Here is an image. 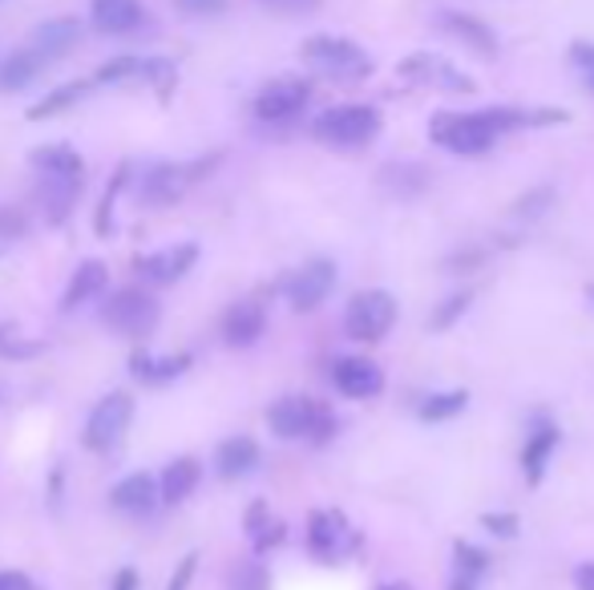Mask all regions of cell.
<instances>
[{"label":"cell","mask_w":594,"mask_h":590,"mask_svg":"<svg viewBox=\"0 0 594 590\" xmlns=\"http://www.w3.org/2000/svg\"><path fill=\"white\" fill-rule=\"evenodd\" d=\"M267 425H271V433L279 441H312V446H324L327 437L336 433V412L315 397H279L267 409Z\"/></svg>","instance_id":"cell-1"},{"label":"cell","mask_w":594,"mask_h":590,"mask_svg":"<svg viewBox=\"0 0 594 590\" xmlns=\"http://www.w3.org/2000/svg\"><path fill=\"white\" fill-rule=\"evenodd\" d=\"M300 57L312 65L320 77L327 82H364L368 73H372V57L364 53L356 41L348 36H332V33H320V36H307L300 45Z\"/></svg>","instance_id":"cell-2"},{"label":"cell","mask_w":594,"mask_h":590,"mask_svg":"<svg viewBox=\"0 0 594 590\" xmlns=\"http://www.w3.org/2000/svg\"><path fill=\"white\" fill-rule=\"evenodd\" d=\"M380 133V109L364 106V101H344V106L324 109L312 121L315 142L332 146V150H360Z\"/></svg>","instance_id":"cell-3"},{"label":"cell","mask_w":594,"mask_h":590,"mask_svg":"<svg viewBox=\"0 0 594 590\" xmlns=\"http://www.w3.org/2000/svg\"><path fill=\"white\" fill-rule=\"evenodd\" d=\"M429 138H433L441 150H449V154L482 158L494 150L501 133L485 121L482 109H477V114H449V109H441V114H433V121H429Z\"/></svg>","instance_id":"cell-4"},{"label":"cell","mask_w":594,"mask_h":590,"mask_svg":"<svg viewBox=\"0 0 594 590\" xmlns=\"http://www.w3.org/2000/svg\"><path fill=\"white\" fill-rule=\"evenodd\" d=\"M158 320H162V308H158L154 296L142 288H121L114 291V296H106V303H101V324H106L109 332H118V336L142 340L154 332Z\"/></svg>","instance_id":"cell-5"},{"label":"cell","mask_w":594,"mask_h":590,"mask_svg":"<svg viewBox=\"0 0 594 590\" xmlns=\"http://www.w3.org/2000/svg\"><path fill=\"white\" fill-rule=\"evenodd\" d=\"M397 324V296L372 288V291H356L344 308V332L348 340H360V344H376L385 340Z\"/></svg>","instance_id":"cell-6"},{"label":"cell","mask_w":594,"mask_h":590,"mask_svg":"<svg viewBox=\"0 0 594 590\" xmlns=\"http://www.w3.org/2000/svg\"><path fill=\"white\" fill-rule=\"evenodd\" d=\"M400 77L412 85H424V89H436V94H453V97H469L477 94L469 73H461L457 65L441 53H409L400 61Z\"/></svg>","instance_id":"cell-7"},{"label":"cell","mask_w":594,"mask_h":590,"mask_svg":"<svg viewBox=\"0 0 594 590\" xmlns=\"http://www.w3.org/2000/svg\"><path fill=\"white\" fill-rule=\"evenodd\" d=\"M312 101V82H303V77H276V82H267L251 101V114L263 126H288L295 121L307 109Z\"/></svg>","instance_id":"cell-8"},{"label":"cell","mask_w":594,"mask_h":590,"mask_svg":"<svg viewBox=\"0 0 594 590\" xmlns=\"http://www.w3.org/2000/svg\"><path fill=\"white\" fill-rule=\"evenodd\" d=\"M133 421V397L130 393H109V397H101L94 405V412H89V421H85V449H97V453H106V449H114L126 437V429H130Z\"/></svg>","instance_id":"cell-9"},{"label":"cell","mask_w":594,"mask_h":590,"mask_svg":"<svg viewBox=\"0 0 594 590\" xmlns=\"http://www.w3.org/2000/svg\"><path fill=\"white\" fill-rule=\"evenodd\" d=\"M356 543L360 538H356V530H352L339 509H315L307 518V550L320 562H339L344 555L356 550Z\"/></svg>","instance_id":"cell-10"},{"label":"cell","mask_w":594,"mask_h":590,"mask_svg":"<svg viewBox=\"0 0 594 590\" xmlns=\"http://www.w3.org/2000/svg\"><path fill=\"white\" fill-rule=\"evenodd\" d=\"M332 291H336V264L332 259H312L300 271H291L288 283H283V296L295 312H315Z\"/></svg>","instance_id":"cell-11"},{"label":"cell","mask_w":594,"mask_h":590,"mask_svg":"<svg viewBox=\"0 0 594 590\" xmlns=\"http://www.w3.org/2000/svg\"><path fill=\"white\" fill-rule=\"evenodd\" d=\"M332 385H336L339 397L348 400H372L380 388H385V373L380 364L368 361V356H339L332 364Z\"/></svg>","instance_id":"cell-12"},{"label":"cell","mask_w":594,"mask_h":590,"mask_svg":"<svg viewBox=\"0 0 594 590\" xmlns=\"http://www.w3.org/2000/svg\"><path fill=\"white\" fill-rule=\"evenodd\" d=\"M198 264V243H174V247H162L154 255H142L138 259V276L145 283H154V288H170V283H179L191 267Z\"/></svg>","instance_id":"cell-13"},{"label":"cell","mask_w":594,"mask_h":590,"mask_svg":"<svg viewBox=\"0 0 594 590\" xmlns=\"http://www.w3.org/2000/svg\"><path fill=\"white\" fill-rule=\"evenodd\" d=\"M436 24H441V33L461 41V45L469 49V53H477V57H497V33L485 21H477L473 12L441 9L436 12Z\"/></svg>","instance_id":"cell-14"},{"label":"cell","mask_w":594,"mask_h":590,"mask_svg":"<svg viewBox=\"0 0 594 590\" xmlns=\"http://www.w3.org/2000/svg\"><path fill=\"white\" fill-rule=\"evenodd\" d=\"M109 506L126 514V518H145V514H154L162 506V485L150 473H130L109 490Z\"/></svg>","instance_id":"cell-15"},{"label":"cell","mask_w":594,"mask_h":590,"mask_svg":"<svg viewBox=\"0 0 594 590\" xmlns=\"http://www.w3.org/2000/svg\"><path fill=\"white\" fill-rule=\"evenodd\" d=\"M186 186H191V170L179 162H158L138 182V199H142V206H170L186 194Z\"/></svg>","instance_id":"cell-16"},{"label":"cell","mask_w":594,"mask_h":590,"mask_svg":"<svg viewBox=\"0 0 594 590\" xmlns=\"http://www.w3.org/2000/svg\"><path fill=\"white\" fill-rule=\"evenodd\" d=\"M267 332V312L259 300H235L223 312V344L227 348H251Z\"/></svg>","instance_id":"cell-17"},{"label":"cell","mask_w":594,"mask_h":590,"mask_svg":"<svg viewBox=\"0 0 594 590\" xmlns=\"http://www.w3.org/2000/svg\"><path fill=\"white\" fill-rule=\"evenodd\" d=\"M145 21L142 0H89V24L101 36H130Z\"/></svg>","instance_id":"cell-18"},{"label":"cell","mask_w":594,"mask_h":590,"mask_svg":"<svg viewBox=\"0 0 594 590\" xmlns=\"http://www.w3.org/2000/svg\"><path fill=\"white\" fill-rule=\"evenodd\" d=\"M558 446H562V429H558L554 421L533 425V433L526 437V446H521V478H526V485H542L546 465H550V458L558 453Z\"/></svg>","instance_id":"cell-19"},{"label":"cell","mask_w":594,"mask_h":590,"mask_svg":"<svg viewBox=\"0 0 594 590\" xmlns=\"http://www.w3.org/2000/svg\"><path fill=\"white\" fill-rule=\"evenodd\" d=\"M82 36H85V29H82V21H77V17H53V21L36 24L33 41H29V45H33L45 61H61V57H69L73 49L82 45Z\"/></svg>","instance_id":"cell-20"},{"label":"cell","mask_w":594,"mask_h":590,"mask_svg":"<svg viewBox=\"0 0 594 590\" xmlns=\"http://www.w3.org/2000/svg\"><path fill=\"white\" fill-rule=\"evenodd\" d=\"M77 194H82V174H41V179H36V206H41L53 223L69 218Z\"/></svg>","instance_id":"cell-21"},{"label":"cell","mask_w":594,"mask_h":590,"mask_svg":"<svg viewBox=\"0 0 594 590\" xmlns=\"http://www.w3.org/2000/svg\"><path fill=\"white\" fill-rule=\"evenodd\" d=\"M106 283H109L106 264H101V259H85V264H77V271H73L61 308H65V312H77V308H85V303L101 300V296H106Z\"/></svg>","instance_id":"cell-22"},{"label":"cell","mask_w":594,"mask_h":590,"mask_svg":"<svg viewBox=\"0 0 594 590\" xmlns=\"http://www.w3.org/2000/svg\"><path fill=\"white\" fill-rule=\"evenodd\" d=\"M48 61L36 53L33 45H21L12 49L9 57L0 61V94H21V89H29V85L41 77V69H45Z\"/></svg>","instance_id":"cell-23"},{"label":"cell","mask_w":594,"mask_h":590,"mask_svg":"<svg viewBox=\"0 0 594 590\" xmlns=\"http://www.w3.org/2000/svg\"><path fill=\"white\" fill-rule=\"evenodd\" d=\"M259 446H255L251 437H227L223 446L215 449V465H218V478H227V482H239L247 473L259 470Z\"/></svg>","instance_id":"cell-24"},{"label":"cell","mask_w":594,"mask_h":590,"mask_svg":"<svg viewBox=\"0 0 594 590\" xmlns=\"http://www.w3.org/2000/svg\"><path fill=\"white\" fill-rule=\"evenodd\" d=\"M198 482H203V465L194 458H174L166 470H162V478H158V485H162V506H182V502L198 490Z\"/></svg>","instance_id":"cell-25"},{"label":"cell","mask_w":594,"mask_h":590,"mask_svg":"<svg viewBox=\"0 0 594 590\" xmlns=\"http://www.w3.org/2000/svg\"><path fill=\"white\" fill-rule=\"evenodd\" d=\"M186 368H191V356H186V352H174V356H145V352H138V356H133V376H138L142 385H166V380L182 376Z\"/></svg>","instance_id":"cell-26"},{"label":"cell","mask_w":594,"mask_h":590,"mask_svg":"<svg viewBox=\"0 0 594 590\" xmlns=\"http://www.w3.org/2000/svg\"><path fill=\"white\" fill-rule=\"evenodd\" d=\"M380 186L397 199H417L429 186V170L417 167V162H392V167L380 170Z\"/></svg>","instance_id":"cell-27"},{"label":"cell","mask_w":594,"mask_h":590,"mask_svg":"<svg viewBox=\"0 0 594 590\" xmlns=\"http://www.w3.org/2000/svg\"><path fill=\"white\" fill-rule=\"evenodd\" d=\"M465 409H469V393H465V388H449V393H429V397L417 405V417L429 425H441V421L461 417Z\"/></svg>","instance_id":"cell-28"},{"label":"cell","mask_w":594,"mask_h":590,"mask_svg":"<svg viewBox=\"0 0 594 590\" xmlns=\"http://www.w3.org/2000/svg\"><path fill=\"white\" fill-rule=\"evenodd\" d=\"M247 534H251V546L255 550H271V546H279L283 538H288V530H283V522L271 518V509L263 506V502H255L251 509H247Z\"/></svg>","instance_id":"cell-29"},{"label":"cell","mask_w":594,"mask_h":590,"mask_svg":"<svg viewBox=\"0 0 594 590\" xmlns=\"http://www.w3.org/2000/svg\"><path fill=\"white\" fill-rule=\"evenodd\" d=\"M33 167L36 174H82V154L73 150V146H41L33 150Z\"/></svg>","instance_id":"cell-30"},{"label":"cell","mask_w":594,"mask_h":590,"mask_svg":"<svg viewBox=\"0 0 594 590\" xmlns=\"http://www.w3.org/2000/svg\"><path fill=\"white\" fill-rule=\"evenodd\" d=\"M89 94V82H69V85H61V89H53L48 97H41L33 109H29V118L33 121H45L53 118V114H65L69 106H77L82 97Z\"/></svg>","instance_id":"cell-31"},{"label":"cell","mask_w":594,"mask_h":590,"mask_svg":"<svg viewBox=\"0 0 594 590\" xmlns=\"http://www.w3.org/2000/svg\"><path fill=\"white\" fill-rule=\"evenodd\" d=\"M227 590H271V575L263 562H235L227 575Z\"/></svg>","instance_id":"cell-32"},{"label":"cell","mask_w":594,"mask_h":590,"mask_svg":"<svg viewBox=\"0 0 594 590\" xmlns=\"http://www.w3.org/2000/svg\"><path fill=\"white\" fill-rule=\"evenodd\" d=\"M489 570V555L477 550L473 543H453V575H469V579H482Z\"/></svg>","instance_id":"cell-33"},{"label":"cell","mask_w":594,"mask_h":590,"mask_svg":"<svg viewBox=\"0 0 594 590\" xmlns=\"http://www.w3.org/2000/svg\"><path fill=\"white\" fill-rule=\"evenodd\" d=\"M469 303H473L469 291H457V296H449V300H441V308H436V312L429 315V328H433V332H449V328L457 324L461 315L469 312Z\"/></svg>","instance_id":"cell-34"},{"label":"cell","mask_w":594,"mask_h":590,"mask_svg":"<svg viewBox=\"0 0 594 590\" xmlns=\"http://www.w3.org/2000/svg\"><path fill=\"white\" fill-rule=\"evenodd\" d=\"M550 206H554V191H550V186H538V191L521 194L518 203H514V215L518 218H542Z\"/></svg>","instance_id":"cell-35"},{"label":"cell","mask_w":594,"mask_h":590,"mask_svg":"<svg viewBox=\"0 0 594 590\" xmlns=\"http://www.w3.org/2000/svg\"><path fill=\"white\" fill-rule=\"evenodd\" d=\"M482 526H485V534H494V538H501V543H509V538H518V530H521V522H518V514H482Z\"/></svg>","instance_id":"cell-36"},{"label":"cell","mask_w":594,"mask_h":590,"mask_svg":"<svg viewBox=\"0 0 594 590\" xmlns=\"http://www.w3.org/2000/svg\"><path fill=\"white\" fill-rule=\"evenodd\" d=\"M24 230H29V215L17 211V206H0V243L21 239Z\"/></svg>","instance_id":"cell-37"},{"label":"cell","mask_w":594,"mask_h":590,"mask_svg":"<svg viewBox=\"0 0 594 590\" xmlns=\"http://www.w3.org/2000/svg\"><path fill=\"white\" fill-rule=\"evenodd\" d=\"M174 9L182 17H194V21H206V17H218L227 9V0H174Z\"/></svg>","instance_id":"cell-38"},{"label":"cell","mask_w":594,"mask_h":590,"mask_svg":"<svg viewBox=\"0 0 594 590\" xmlns=\"http://www.w3.org/2000/svg\"><path fill=\"white\" fill-rule=\"evenodd\" d=\"M259 4L279 12V17H307V12H315L324 0H259Z\"/></svg>","instance_id":"cell-39"},{"label":"cell","mask_w":594,"mask_h":590,"mask_svg":"<svg viewBox=\"0 0 594 590\" xmlns=\"http://www.w3.org/2000/svg\"><path fill=\"white\" fill-rule=\"evenodd\" d=\"M41 344H29L24 336H12V328H0V356H36Z\"/></svg>","instance_id":"cell-40"},{"label":"cell","mask_w":594,"mask_h":590,"mask_svg":"<svg viewBox=\"0 0 594 590\" xmlns=\"http://www.w3.org/2000/svg\"><path fill=\"white\" fill-rule=\"evenodd\" d=\"M570 61H574V69H579L586 82H594V41H574V45H570Z\"/></svg>","instance_id":"cell-41"},{"label":"cell","mask_w":594,"mask_h":590,"mask_svg":"<svg viewBox=\"0 0 594 590\" xmlns=\"http://www.w3.org/2000/svg\"><path fill=\"white\" fill-rule=\"evenodd\" d=\"M194 567H198V555H186L179 562V570H174V579H170V590H186L194 579Z\"/></svg>","instance_id":"cell-42"},{"label":"cell","mask_w":594,"mask_h":590,"mask_svg":"<svg viewBox=\"0 0 594 590\" xmlns=\"http://www.w3.org/2000/svg\"><path fill=\"white\" fill-rule=\"evenodd\" d=\"M0 590H36V587L21 570H0Z\"/></svg>","instance_id":"cell-43"},{"label":"cell","mask_w":594,"mask_h":590,"mask_svg":"<svg viewBox=\"0 0 594 590\" xmlns=\"http://www.w3.org/2000/svg\"><path fill=\"white\" fill-rule=\"evenodd\" d=\"M574 587H579V590H594V562H586V567L574 570Z\"/></svg>","instance_id":"cell-44"},{"label":"cell","mask_w":594,"mask_h":590,"mask_svg":"<svg viewBox=\"0 0 594 590\" xmlns=\"http://www.w3.org/2000/svg\"><path fill=\"white\" fill-rule=\"evenodd\" d=\"M114 590H138V570H118V579H114Z\"/></svg>","instance_id":"cell-45"},{"label":"cell","mask_w":594,"mask_h":590,"mask_svg":"<svg viewBox=\"0 0 594 590\" xmlns=\"http://www.w3.org/2000/svg\"><path fill=\"white\" fill-rule=\"evenodd\" d=\"M482 259H485L482 251H465V255H453V259H449V267H477Z\"/></svg>","instance_id":"cell-46"},{"label":"cell","mask_w":594,"mask_h":590,"mask_svg":"<svg viewBox=\"0 0 594 590\" xmlns=\"http://www.w3.org/2000/svg\"><path fill=\"white\" fill-rule=\"evenodd\" d=\"M477 582H482V579H469V575H453L449 590H477Z\"/></svg>","instance_id":"cell-47"},{"label":"cell","mask_w":594,"mask_h":590,"mask_svg":"<svg viewBox=\"0 0 594 590\" xmlns=\"http://www.w3.org/2000/svg\"><path fill=\"white\" fill-rule=\"evenodd\" d=\"M380 590H412V587H409V582H385Z\"/></svg>","instance_id":"cell-48"},{"label":"cell","mask_w":594,"mask_h":590,"mask_svg":"<svg viewBox=\"0 0 594 590\" xmlns=\"http://www.w3.org/2000/svg\"><path fill=\"white\" fill-rule=\"evenodd\" d=\"M586 296H591V303H594V288H591V291H586Z\"/></svg>","instance_id":"cell-49"},{"label":"cell","mask_w":594,"mask_h":590,"mask_svg":"<svg viewBox=\"0 0 594 590\" xmlns=\"http://www.w3.org/2000/svg\"><path fill=\"white\" fill-rule=\"evenodd\" d=\"M591 85H594V82H591Z\"/></svg>","instance_id":"cell-50"}]
</instances>
